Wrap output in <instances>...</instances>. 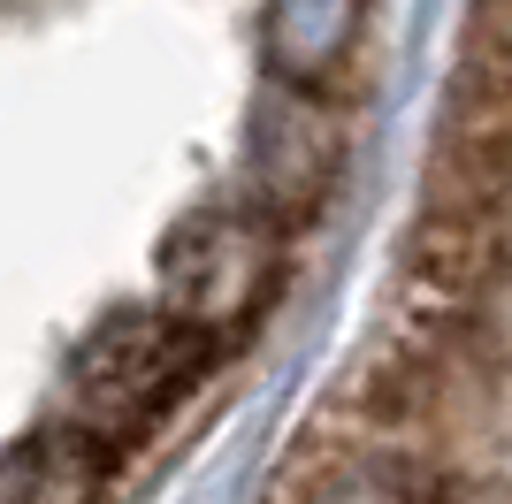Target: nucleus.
<instances>
[{"label":"nucleus","instance_id":"f257e3e1","mask_svg":"<svg viewBox=\"0 0 512 504\" xmlns=\"http://www.w3.org/2000/svg\"><path fill=\"white\" fill-rule=\"evenodd\" d=\"M230 336L199 329L184 314H146V306H123L107 314L100 329L77 344L69 359V420H85L92 436L123 459L130 443H146L176 405L192 398L199 382L222 367Z\"/></svg>","mask_w":512,"mask_h":504},{"label":"nucleus","instance_id":"f03ea898","mask_svg":"<svg viewBox=\"0 0 512 504\" xmlns=\"http://www.w3.org/2000/svg\"><path fill=\"white\" fill-rule=\"evenodd\" d=\"M276 283H283L276 230L253 207H199L161 245V306L214 336H245L260 306L276 298Z\"/></svg>","mask_w":512,"mask_h":504},{"label":"nucleus","instance_id":"7ed1b4c3","mask_svg":"<svg viewBox=\"0 0 512 504\" xmlns=\"http://www.w3.org/2000/svg\"><path fill=\"white\" fill-rule=\"evenodd\" d=\"M268 504H459V474L444 451L352 428L337 443L306 436Z\"/></svg>","mask_w":512,"mask_h":504},{"label":"nucleus","instance_id":"20e7f679","mask_svg":"<svg viewBox=\"0 0 512 504\" xmlns=\"http://www.w3.org/2000/svg\"><path fill=\"white\" fill-rule=\"evenodd\" d=\"M337 161H344L337 115L321 100H306V84H299V92H291L276 115H260V130H253V214L268 230L306 222V214L329 199V184H337Z\"/></svg>","mask_w":512,"mask_h":504},{"label":"nucleus","instance_id":"39448f33","mask_svg":"<svg viewBox=\"0 0 512 504\" xmlns=\"http://www.w3.org/2000/svg\"><path fill=\"white\" fill-rule=\"evenodd\" d=\"M107 474H115V451L85 420L62 413L0 459V504H100Z\"/></svg>","mask_w":512,"mask_h":504},{"label":"nucleus","instance_id":"423d86ee","mask_svg":"<svg viewBox=\"0 0 512 504\" xmlns=\"http://www.w3.org/2000/svg\"><path fill=\"white\" fill-rule=\"evenodd\" d=\"M360 0H268V62L283 84H321L352 54Z\"/></svg>","mask_w":512,"mask_h":504}]
</instances>
